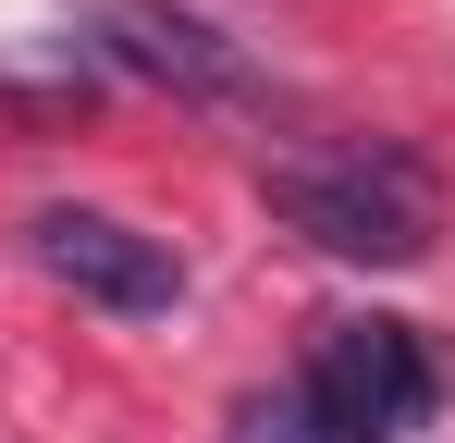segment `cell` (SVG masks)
I'll use <instances>...</instances> for the list:
<instances>
[{
	"mask_svg": "<svg viewBox=\"0 0 455 443\" xmlns=\"http://www.w3.org/2000/svg\"><path fill=\"white\" fill-rule=\"evenodd\" d=\"M259 210L345 271H419L443 246V173L406 136H332L296 160H259Z\"/></svg>",
	"mask_w": 455,
	"mask_h": 443,
	"instance_id": "1",
	"label": "cell"
},
{
	"mask_svg": "<svg viewBox=\"0 0 455 443\" xmlns=\"http://www.w3.org/2000/svg\"><path fill=\"white\" fill-rule=\"evenodd\" d=\"M443 407V369L406 320L381 308H345L307 333V358L234 419V443H406L419 419Z\"/></svg>",
	"mask_w": 455,
	"mask_h": 443,
	"instance_id": "2",
	"label": "cell"
},
{
	"mask_svg": "<svg viewBox=\"0 0 455 443\" xmlns=\"http://www.w3.org/2000/svg\"><path fill=\"white\" fill-rule=\"evenodd\" d=\"M86 25H99V50L124 74H148L172 99H197V111H271V74L234 50L210 12H185V0H75Z\"/></svg>",
	"mask_w": 455,
	"mask_h": 443,
	"instance_id": "3",
	"label": "cell"
},
{
	"mask_svg": "<svg viewBox=\"0 0 455 443\" xmlns=\"http://www.w3.org/2000/svg\"><path fill=\"white\" fill-rule=\"evenodd\" d=\"M25 259L62 295L111 308V320H172V308H185V259H172L160 234H136L124 210H37L25 222Z\"/></svg>",
	"mask_w": 455,
	"mask_h": 443,
	"instance_id": "4",
	"label": "cell"
}]
</instances>
